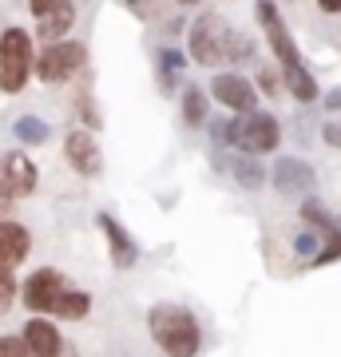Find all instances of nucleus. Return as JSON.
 <instances>
[{
    "mask_svg": "<svg viewBox=\"0 0 341 357\" xmlns=\"http://www.w3.org/2000/svg\"><path fill=\"white\" fill-rule=\"evenodd\" d=\"M36 72V52H32V32L28 28H4L0 32V91L16 96L24 91L28 76Z\"/></svg>",
    "mask_w": 341,
    "mask_h": 357,
    "instance_id": "obj_4",
    "label": "nucleus"
},
{
    "mask_svg": "<svg viewBox=\"0 0 341 357\" xmlns=\"http://www.w3.org/2000/svg\"><path fill=\"white\" fill-rule=\"evenodd\" d=\"M254 13H258V24L266 32V48L274 52V60L282 64V72H290V68L302 64V56H298V44H294L290 28L282 20L278 13V0H254Z\"/></svg>",
    "mask_w": 341,
    "mask_h": 357,
    "instance_id": "obj_7",
    "label": "nucleus"
},
{
    "mask_svg": "<svg viewBox=\"0 0 341 357\" xmlns=\"http://www.w3.org/2000/svg\"><path fill=\"white\" fill-rule=\"evenodd\" d=\"M96 227H100V234L107 238V255H112L115 270H131L135 262H139V243L131 238V230H127L119 218H112L107 211H100V215H96Z\"/></svg>",
    "mask_w": 341,
    "mask_h": 357,
    "instance_id": "obj_11",
    "label": "nucleus"
},
{
    "mask_svg": "<svg viewBox=\"0 0 341 357\" xmlns=\"http://www.w3.org/2000/svg\"><path fill=\"white\" fill-rule=\"evenodd\" d=\"M211 91H202L199 84H190L183 88V103H179V112H183V123L187 128H202V123H211Z\"/></svg>",
    "mask_w": 341,
    "mask_h": 357,
    "instance_id": "obj_17",
    "label": "nucleus"
},
{
    "mask_svg": "<svg viewBox=\"0 0 341 357\" xmlns=\"http://www.w3.org/2000/svg\"><path fill=\"white\" fill-rule=\"evenodd\" d=\"M317 8H321V13H329V16H338L341 13V0H317Z\"/></svg>",
    "mask_w": 341,
    "mask_h": 357,
    "instance_id": "obj_32",
    "label": "nucleus"
},
{
    "mask_svg": "<svg viewBox=\"0 0 341 357\" xmlns=\"http://www.w3.org/2000/svg\"><path fill=\"white\" fill-rule=\"evenodd\" d=\"M123 4H127V8H131V13H147V4H151V0H123Z\"/></svg>",
    "mask_w": 341,
    "mask_h": 357,
    "instance_id": "obj_33",
    "label": "nucleus"
},
{
    "mask_svg": "<svg viewBox=\"0 0 341 357\" xmlns=\"http://www.w3.org/2000/svg\"><path fill=\"white\" fill-rule=\"evenodd\" d=\"M32 250V230L24 222H13V218H0V262L8 266H20Z\"/></svg>",
    "mask_w": 341,
    "mask_h": 357,
    "instance_id": "obj_16",
    "label": "nucleus"
},
{
    "mask_svg": "<svg viewBox=\"0 0 341 357\" xmlns=\"http://www.w3.org/2000/svg\"><path fill=\"white\" fill-rule=\"evenodd\" d=\"M52 4H56V0H28V8H32V16H44L52 8Z\"/></svg>",
    "mask_w": 341,
    "mask_h": 357,
    "instance_id": "obj_31",
    "label": "nucleus"
},
{
    "mask_svg": "<svg viewBox=\"0 0 341 357\" xmlns=\"http://www.w3.org/2000/svg\"><path fill=\"white\" fill-rule=\"evenodd\" d=\"M16 298H20V282H16V266H8V262H0V310L16 306Z\"/></svg>",
    "mask_w": 341,
    "mask_h": 357,
    "instance_id": "obj_23",
    "label": "nucleus"
},
{
    "mask_svg": "<svg viewBox=\"0 0 341 357\" xmlns=\"http://www.w3.org/2000/svg\"><path fill=\"white\" fill-rule=\"evenodd\" d=\"M338 258H341V227L329 230L326 238H321V250H317V255L310 258L305 266H310V270H321V266H329V262H338Z\"/></svg>",
    "mask_w": 341,
    "mask_h": 357,
    "instance_id": "obj_22",
    "label": "nucleus"
},
{
    "mask_svg": "<svg viewBox=\"0 0 341 357\" xmlns=\"http://www.w3.org/2000/svg\"><path fill=\"white\" fill-rule=\"evenodd\" d=\"M218 147L230 151H250V155H270L282 143V123L270 112H230V119H215L211 123Z\"/></svg>",
    "mask_w": 341,
    "mask_h": 357,
    "instance_id": "obj_2",
    "label": "nucleus"
},
{
    "mask_svg": "<svg viewBox=\"0 0 341 357\" xmlns=\"http://www.w3.org/2000/svg\"><path fill=\"white\" fill-rule=\"evenodd\" d=\"M258 91H262V96H270V100H274V96H278V91H286V76H282V64L278 68H258Z\"/></svg>",
    "mask_w": 341,
    "mask_h": 357,
    "instance_id": "obj_24",
    "label": "nucleus"
},
{
    "mask_svg": "<svg viewBox=\"0 0 341 357\" xmlns=\"http://www.w3.org/2000/svg\"><path fill=\"white\" fill-rule=\"evenodd\" d=\"M230 36H234V28H230L218 13L195 16V20H190V28H187V52H190V60H195L199 68L227 64Z\"/></svg>",
    "mask_w": 341,
    "mask_h": 357,
    "instance_id": "obj_5",
    "label": "nucleus"
},
{
    "mask_svg": "<svg viewBox=\"0 0 341 357\" xmlns=\"http://www.w3.org/2000/svg\"><path fill=\"white\" fill-rule=\"evenodd\" d=\"M187 56H190V52H179L175 44H171V48H159V88H163V91H175L179 88Z\"/></svg>",
    "mask_w": 341,
    "mask_h": 357,
    "instance_id": "obj_19",
    "label": "nucleus"
},
{
    "mask_svg": "<svg viewBox=\"0 0 341 357\" xmlns=\"http://www.w3.org/2000/svg\"><path fill=\"white\" fill-rule=\"evenodd\" d=\"M227 60H230L234 68L246 64V60H254V40H250V36H242V32H234V36H230V52H227Z\"/></svg>",
    "mask_w": 341,
    "mask_h": 357,
    "instance_id": "obj_26",
    "label": "nucleus"
},
{
    "mask_svg": "<svg viewBox=\"0 0 341 357\" xmlns=\"http://www.w3.org/2000/svg\"><path fill=\"white\" fill-rule=\"evenodd\" d=\"M13 199H16V195L8 191V183L0 178V218H8V211H13Z\"/></svg>",
    "mask_w": 341,
    "mask_h": 357,
    "instance_id": "obj_29",
    "label": "nucleus"
},
{
    "mask_svg": "<svg viewBox=\"0 0 341 357\" xmlns=\"http://www.w3.org/2000/svg\"><path fill=\"white\" fill-rule=\"evenodd\" d=\"M84 64H88V48L79 40H52L36 56V79L40 84H68L84 72Z\"/></svg>",
    "mask_w": 341,
    "mask_h": 357,
    "instance_id": "obj_6",
    "label": "nucleus"
},
{
    "mask_svg": "<svg viewBox=\"0 0 341 357\" xmlns=\"http://www.w3.org/2000/svg\"><path fill=\"white\" fill-rule=\"evenodd\" d=\"M298 215H302V222H305V227H317L321 234H329V230H338V227H341L338 218L329 215V211H326L321 203H317L314 195H305V199H302V206H298Z\"/></svg>",
    "mask_w": 341,
    "mask_h": 357,
    "instance_id": "obj_21",
    "label": "nucleus"
},
{
    "mask_svg": "<svg viewBox=\"0 0 341 357\" xmlns=\"http://www.w3.org/2000/svg\"><path fill=\"white\" fill-rule=\"evenodd\" d=\"M270 187L286 199H305L314 195L317 187V171L310 159H298V155H282L278 163L270 167Z\"/></svg>",
    "mask_w": 341,
    "mask_h": 357,
    "instance_id": "obj_9",
    "label": "nucleus"
},
{
    "mask_svg": "<svg viewBox=\"0 0 341 357\" xmlns=\"http://www.w3.org/2000/svg\"><path fill=\"white\" fill-rule=\"evenodd\" d=\"M211 96H215L227 112H254V107H258V88L242 76L238 68H234V72H218V76L211 79Z\"/></svg>",
    "mask_w": 341,
    "mask_h": 357,
    "instance_id": "obj_10",
    "label": "nucleus"
},
{
    "mask_svg": "<svg viewBox=\"0 0 341 357\" xmlns=\"http://www.w3.org/2000/svg\"><path fill=\"white\" fill-rule=\"evenodd\" d=\"M72 28H76V0H56L44 16H36V40L40 44L63 40Z\"/></svg>",
    "mask_w": 341,
    "mask_h": 357,
    "instance_id": "obj_13",
    "label": "nucleus"
},
{
    "mask_svg": "<svg viewBox=\"0 0 341 357\" xmlns=\"http://www.w3.org/2000/svg\"><path fill=\"white\" fill-rule=\"evenodd\" d=\"M258 159H262V155L234 151L230 159H218V163H222V171L238 183L242 191H258V187H266V167L258 163Z\"/></svg>",
    "mask_w": 341,
    "mask_h": 357,
    "instance_id": "obj_15",
    "label": "nucleus"
},
{
    "mask_svg": "<svg viewBox=\"0 0 341 357\" xmlns=\"http://www.w3.org/2000/svg\"><path fill=\"white\" fill-rule=\"evenodd\" d=\"M147 333L151 342L171 357H190L202 349V326L190 310L175 306V302H155L147 310Z\"/></svg>",
    "mask_w": 341,
    "mask_h": 357,
    "instance_id": "obj_3",
    "label": "nucleus"
},
{
    "mask_svg": "<svg viewBox=\"0 0 341 357\" xmlns=\"http://www.w3.org/2000/svg\"><path fill=\"white\" fill-rule=\"evenodd\" d=\"M0 178L8 183V191H13L16 199H28V195L36 191L40 171L24 151H4L0 155Z\"/></svg>",
    "mask_w": 341,
    "mask_h": 357,
    "instance_id": "obj_12",
    "label": "nucleus"
},
{
    "mask_svg": "<svg viewBox=\"0 0 341 357\" xmlns=\"http://www.w3.org/2000/svg\"><path fill=\"white\" fill-rule=\"evenodd\" d=\"M72 112L79 115V123H84V128H91V131L103 128V115H100V103H96V84H91V76L79 79L76 100H72Z\"/></svg>",
    "mask_w": 341,
    "mask_h": 357,
    "instance_id": "obj_18",
    "label": "nucleus"
},
{
    "mask_svg": "<svg viewBox=\"0 0 341 357\" xmlns=\"http://www.w3.org/2000/svg\"><path fill=\"white\" fill-rule=\"evenodd\" d=\"M24 354H32V345H28L24 330L13 333V337H0V357H24Z\"/></svg>",
    "mask_w": 341,
    "mask_h": 357,
    "instance_id": "obj_27",
    "label": "nucleus"
},
{
    "mask_svg": "<svg viewBox=\"0 0 341 357\" xmlns=\"http://www.w3.org/2000/svg\"><path fill=\"white\" fill-rule=\"evenodd\" d=\"M321 238H326V234H321V230H317V227L302 230V234L294 238V255H298V258H305V262H310V258H314L317 250H321Z\"/></svg>",
    "mask_w": 341,
    "mask_h": 357,
    "instance_id": "obj_25",
    "label": "nucleus"
},
{
    "mask_svg": "<svg viewBox=\"0 0 341 357\" xmlns=\"http://www.w3.org/2000/svg\"><path fill=\"white\" fill-rule=\"evenodd\" d=\"M24 337H28V345H32L36 357L63 354V337H60V330H56L52 314H32V318L24 321Z\"/></svg>",
    "mask_w": 341,
    "mask_h": 357,
    "instance_id": "obj_14",
    "label": "nucleus"
},
{
    "mask_svg": "<svg viewBox=\"0 0 341 357\" xmlns=\"http://www.w3.org/2000/svg\"><path fill=\"white\" fill-rule=\"evenodd\" d=\"M321 139H326V147L341 151V119H333V115H329L326 123H321Z\"/></svg>",
    "mask_w": 341,
    "mask_h": 357,
    "instance_id": "obj_28",
    "label": "nucleus"
},
{
    "mask_svg": "<svg viewBox=\"0 0 341 357\" xmlns=\"http://www.w3.org/2000/svg\"><path fill=\"white\" fill-rule=\"evenodd\" d=\"M175 4H183V8H195V4H202V0H175Z\"/></svg>",
    "mask_w": 341,
    "mask_h": 357,
    "instance_id": "obj_34",
    "label": "nucleus"
},
{
    "mask_svg": "<svg viewBox=\"0 0 341 357\" xmlns=\"http://www.w3.org/2000/svg\"><path fill=\"white\" fill-rule=\"evenodd\" d=\"M20 306H28L32 314H52V318H63V321H79L91 314V294L76 290L56 266H44V270H32L28 282L20 286Z\"/></svg>",
    "mask_w": 341,
    "mask_h": 357,
    "instance_id": "obj_1",
    "label": "nucleus"
},
{
    "mask_svg": "<svg viewBox=\"0 0 341 357\" xmlns=\"http://www.w3.org/2000/svg\"><path fill=\"white\" fill-rule=\"evenodd\" d=\"M63 159H68V167L84 178L103 175V147H100V139H96V131L84 128V123L63 135Z\"/></svg>",
    "mask_w": 341,
    "mask_h": 357,
    "instance_id": "obj_8",
    "label": "nucleus"
},
{
    "mask_svg": "<svg viewBox=\"0 0 341 357\" xmlns=\"http://www.w3.org/2000/svg\"><path fill=\"white\" fill-rule=\"evenodd\" d=\"M326 112H333V115H341V88H333L326 96Z\"/></svg>",
    "mask_w": 341,
    "mask_h": 357,
    "instance_id": "obj_30",
    "label": "nucleus"
},
{
    "mask_svg": "<svg viewBox=\"0 0 341 357\" xmlns=\"http://www.w3.org/2000/svg\"><path fill=\"white\" fill-rule=\"evenodd\" d=\"M13 135H16V143H24V147H44L48 135H52V128L40 119V115H20V119L13 123Z\"/></svg>",
    "mask_w": 341,
    "mask_h": 357,
    "instance_id": "obj_20",
    "label": "nucleus"
}]
</instances>
